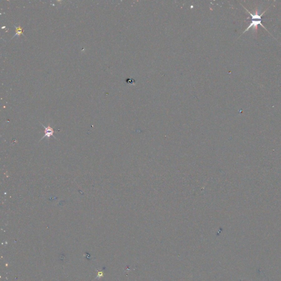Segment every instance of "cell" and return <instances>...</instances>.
<instances>
[{"label":"cell","mask_w":281,"mask_h":281,"mask_svg":"<svg viewBox=\"0 0 281 281\" xmlns=\"http://www.w3.org/2000/svg\"><path fill=\"white\" fill-rule=\"evenodd\" d=\"M42 126L45 128V131H44L45 135L40 141H41L42 139H44V138H47V139H50L51 136H53V137H55L56 139H57L56 137L53 136V133H55V131L53 130V129L51 127L50 125H48L47 127H46L45 126H44V125H42Z\"/></svg>","instance_id":"7a4b0ae2"},{"label":"cell","mask_w":281,"mask_h":281,"mask_svg":"<svg viewBox=\"0 0 281 281\" xmlns=\"http://www.w3.org/2000/svg\"><path fill=\"white\" fill-rule=\"evenodd\" d=\"M15 28H16V34L14 36H13V37H12V38H13L15 36H21V34L23 35V28L21 27V26H19V27H14Z\"/></svg>","instance_id":"3957f363"},{"label":"cell","mask_w":281,"mask_h":281,"mask_svg":"<svg viewBox=\"0 0 281 281\" xmlns=\"http://www.w3.org/2000/svg\"><path fill=\"white\" fill-rule=\"evenodd\" d=\"M247 11L248 12V13H249V14H250V16H251V23L249 25V27H248L247 29L245 30V31H244V33L246 32V31H247L249 30V29L251 28V27H254V28H255V27H258V25H260L262 27L265 28L261 24V16H263V14L265 13L266 11L264 12L263 13L260 14H260H258V13H255L254 14H253L251 13L250 12H249L248 11Z\"/></svg>","instance_id":"6da1fadb"}]
</instances>
